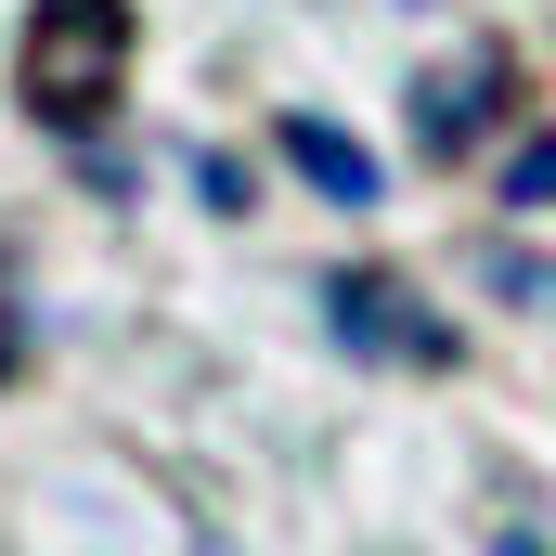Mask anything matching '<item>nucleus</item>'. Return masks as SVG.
<instances>
[{
	"mask_svg": "<svg viewBox=\"0 0 556 556\" xmlns=\"http://www.w3.org/2000/svg\"><path fill=\"white\" fill-rule=\"evenodd\" d=\"M130 52H142L130 0H39V13H26V39H13V91H26V117H39V130L78 142L117 91H130Z\"/></svg>",
	"mask_w": 556,
	"mask_h": 556,
	"instance_id": "nucleus-1",
	"label": "nucleus"
},
{
	"mask_svg": "<svg viewBox=\"0 0 556 556\" xmlns=\"http://www.w3.org/2000/svg\"><path fill=\"white\" fill-rule=\"evenodd\" d=\"M505 207H556V130L518 142V168H505Z\"/></svg>",
	"mask_w": 556,
	"mask_h": 556,
	"instance_id": "nucleus-6",
	"label": "nucleus"
},
{
	"mask_svg": "<svg viewBox=\"0 0 556 556\" xmlns=\"http://www.w3.org/2000/svg\"><path fill=\"white\" fill-rule=\"evenodd\" d=\"M311 298H324V337H337V350H363V363H415V376L453 363V324H440L402 273H324Z\"/></svg>",
	"mask_w": 556,
	"mask_h": 556,
	"instance_id": "nucleus-2",
	"label": "nucleus"
},
{
	"mask_svg": "<svg viewBox=\"0 0 556 556\" xmlns=\"http://www.w3.org/2000/svg\"><path fill=\"white\" fill-rule=\"evenodd\" d=\"M479 285H492V298H518V311H556V260H518V247H492Z\"/></svg>",
	"mask_w": 556,
	"mask_h": 556,
	"instance_id": "nucleus-5",
	"label": "nucleus"
},
{
	"mask_svg": "<svg viewBox=\"0 0 556 556\" xmlns=\"http://www.w3.org/2000/svg\"><path fill=\"white\" fill-rule=\"evenodd\" d=\"M273 142H285V168H298V181H311L324 207H376V194H389V181H376V155L337 130V117H285Z\"/></svg>",
	"mask_w": 556,
	"mask_h": 556,
	"instance_id": "nucleus-4",
	"label": "nucleus"
},
{
	"mask_svg": "<svg viewBox=\"0 0 556 556\" xmlns=\"http://www.w3.org/2000/svg\"><path fill=\"white\" fill-rule=\"evenodd\" d=\"M13 350H26V324H13V298H0V376H13Z\"/></svg>",
	"mask_w": 556,
	"mask_h": 556,
	"instance_id": "nucleus-7",
	"label": "nucleus"
},
{
	"mask_svg": "<svg viewBox=\"0 0 556 556\" xmlns=\"http://www.w3.org/2000/svg\"><path fill=\"white\" fill-rule=\"evenodd\" d=\"M505 91H518V65H505L492 39L440 52V65L415 78V142H427V155H466V142H479L492 117H505Z\"/></svg>",
	"mask_w": 556,
	"mask_h": 556,
	"instance_id": "nucleus-3",
	"label": "nucleus"
},
{
	"mask_svg": "<svg viewBox=\"0 0 556 556\" xmlns=\"http://www.w3.org/2000/svg\"><path fill=\"white\" fill-rule=\"evenodd\" d=\"M492 556H544V544H531V531H505V544H492Z\"/></svg>",
	"mask_w": 556,
	"mask_h": 556,
	"instance_id": "nucleus-8",
	"label": "nucleus"
}]
</instances>
